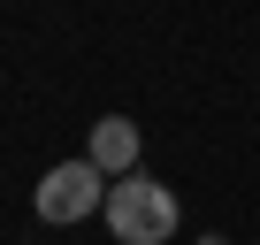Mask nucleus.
Returning <instances> with one entry per match:
<instances>
[{"instance_id":"nucleus-1","label":"nucleus","mask_w":260,"mask_h":245,"mask_svg":"<svg viewBox=\"0 0 260 245\" xmlns=\"http://www.w3.org/2000/svg\"><path fill=\"white\" fill-rule=\"evenodd\" d=\"M176 222H184V207H176V192L161 176H122V184H107V230H115V245H169Z\"/></svg>"},{"instance_id":"nucleus-4","label":"nucleus","mask_w":260,"mask_h":245,"mask_svg":"<svg viewBox=\"0 0 260 245\" xmlns=\"http://www.w3.org/2000/svg\"><path fill=\"white\" fill-rule=\"evenodd\" d=\"M207 245H222V237H207Z\"/></svg>"},{"instance_id":"nucleus-3","label":"nucleus","mask_w":260,"mask_h":245,"mask_svg":"<svg viewBox=\"0 0 260 245\" xmlns=\"http://www.w3.org/2000/svg\"><path fill=\"white\" fill-rule=\"evenodd\" d=\"M84 161H92L100 176H138V122H130V115H100Z\"/></svg>"},{"instance_id":"nucleus-2","label":"nucleus","mask_w":260,"mask_h":245,"mask_svg":"<svg viewBox=\"0 0 260 245\" xmlns=\"http://www.w3.org/2000/svg\"><path fill=\"white\" fill-rule=\"evenodd\" d=\"M107 176L92 161H61L39 176V222H84V215H107Z\"/></svg>"}]
</instances>
